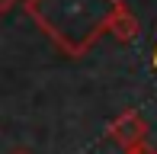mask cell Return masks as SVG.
Here are the masks:
<instances>
[{
	"mask_svg": "<svg viewBox=\"0 0 157 154\" xmlns=\"http://www.w3.org/2000/svg\"><path fill=\"white\" fill-rule=\"evenodd\" d=\"M122 0H26L23 10L67 58H80L112 32Z\"/></svg>",
	"mask_w": 157,
	"mask_h": 154,
	"instance_id": "obj_1",
	"label": "cell"
},
{
	"mask_svg": "<svg viewBox=\"0 0 157 154\" xmlns=\"http://www.w3.org/2000/svg\"><path fill=\"white\" fill-rule=\"evenodd\" d=\"M109 138H112L122 151L135 148V144H144V138H147V122H144V116H141L138 109H125V113H119V116L109 122Z\"/></svg>",
	"mask_w": 157,
	"mask_h": 154,
	"instance_id": "obj_2",
	"label": "cell"
},
{
	"mask_svg": "<svg viewBox=\"0 0 157 154\" xmlns=\"http://www.w3.org/2000/svg\"><path fill=\"white\" fill-rule=\"evenodd\" d=\"M122 154H157V148H151V144H135V148H128Z\"/></svg>",
	"mask_w": 157,
	"mask_h": 154,
	"instance_id": "obj_3",
	"label": "cell"
},
{
	"mask_svg": "<svg viewBox=\"0 0 157 154\" xmlns=\"http://www.w3.org/2000/svg\"><path fill=\"white\" fill-rule=\"evenodd\" d=\"M13 6H16V0H0V13H10Z\"/></svg>",
	"mask_w": 157,
	"mask_h": 154,
	"instance_id": "obj_4",
	"label": "cell"
},
{
	"mask_svg": "<svg viewBox=\"0 0 157 154\" xmlns=\"http://www.w3.org/2000/svg\"><path fill=\"white\" fill-rule=\"evenodd\" d=\"M13 154H29V151H13Z\"/></svg>",
	"mask_w": 157,
	"mask_h": 154,
	"instance_id": "obj_5",
	"label": "cell"
}]
</instances>
